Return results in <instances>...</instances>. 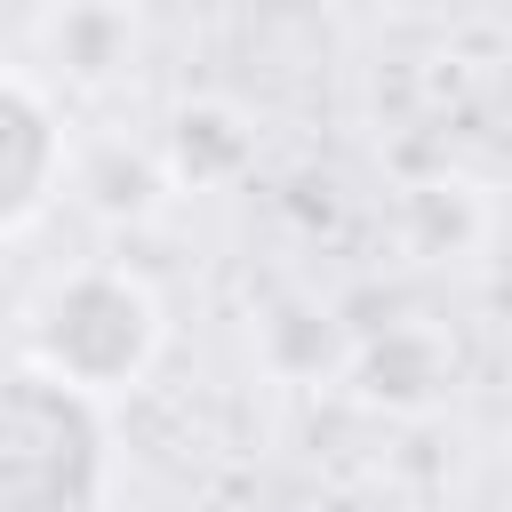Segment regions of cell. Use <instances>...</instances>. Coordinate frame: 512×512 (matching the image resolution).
I'll use <instances>...</instances> for the list:
<instances>
[{"instance_id": "7a4b0ae2", "label": "cell", "mask_w": 512, "mask_h": 512, "mask_svg": "<svg viewBox=\"0 0 512 512\" xmlns=\"http://www.w3.org/2000/svg\"><path fill=\"white\" fill-rule=\"evenodd\" d=\"M160 344V312L128 272H72L32 312V360L80 392H120L144 376Z\"/></svg>"}, {"instance_id": "6da1fadb", "label": "cell", "mask_w": 512, "mask_h": 512, "mask_svg": "<svg viewBox=\"0 0 512 512\" xmlns=\"http://www.w3.org/2000/svg\"><path fill=\"white\" fill-rule=\"evenodd\" d=\"M104 480L96 392L56 368H0V512H88Z\"/></svg>"}, {"instance_id": "3957f363", "label": "cell", "mask_w": 512, "mask_h": 512, "mask_svg": "<svg viewBox=\"0 0 512 512\" xmlns=\"http://www.w3.org/2000/svg\"><path fill=\"white\" fill-rule=\"evenodd\" d=\"M56 168H64V152H56V120H48V104H40L24 80L0 72V232L24 224V216L48 200Z\"/></svg>"}]
</instances>
